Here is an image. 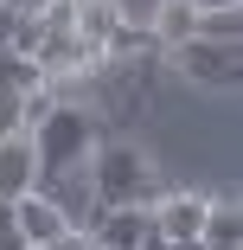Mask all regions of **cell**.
<instances>
[{"instance_id": "8fae6325", "label": "cell", "mask_w": 243, "mask_h": 250, "mask_svg": "<svg viewBox=\"0 0 243 250\" xmlns=\"http://www.w3.org/2000/svg\"><path fill=\"white\" fill-rule=\"evenodd\" d=\"M148 32H154V45H167V52H173V45H186L192 32H199V0H160Z\"/></svg>"}, {"instance_id": "52a82bcc", "label": "cell", "mask_w": 243, "mask_h": 250, "mask_svg": "<svg viewBox=\"0 0 243 250\" xmlns=\"http://www.w3.org/2000/svg\"><path fill=\"white\" fill-rule=\"evenodd\" d=\"M38 186V161L26 135H0V199H26Z\"/></svg>"}, {"instance_id": "d6986e66", "label": "cell", "mask_w": 243, "mask_h": 250, "mask_svg": "<svg viewBox=\"0 0 243 250\" xmlns=\"http://www.w3.org/2000/svg\"><path fill=\"white\" fill-rule=\"evenodd\" d=\"M134 250H167V237H160V231H154V237H148V244H134Z\"/></svg>"}, {"instance_id": "5b68a950", "label": "cell", "mask_w": 243, "mask_h": 250, "mask_svg": "<svg viewBox=\"0 0 243 250\" xmlns=\"http://www.w3.org/2000/svg\"><path fill=\"white\" fill-rule=\"evenodd\" d=\"M32 192L52 199V206L71 218V231H90V218H96V192H90V173H83V167H71V173H45Z\"/></svg>"}, {"instance_id": "ba28073f", "label": "cell", "mask_w": 243, "mask_h": 250, "mask_svg": "<svg viewBox=\"0 0 243 250\" xmlns=\"http://www.w3.org/2000/svg\"><path fill=\"white\" fill-rule=\"evenodd\" d=\"M13 218H19L26 244H52V237H64V231H71V218H64V212H58L45 192H26V199H13Z\"/></svg>"}, {"instance_id": "ac0fdd59", "label": "cell", "mask_w": 243, "mask_h": 250, "mask_svg": "<svg viewBox=\"0 0 243 250\" xmlns=\"http://www.w3.org/2000/svg\"><path fill=\"white\" fill-rule=\"evenodd\" d=\"M167 250H205L199 237H167Z\"/></svg>"}, {"instance_id": "30bf717a", "label": "cell", "mask_w": 243, "mask_h": 250, "mask_svg": "<svg viewBox=\"0 0 243 250\" xmlns=\"http://www.w3.org/2000/svg\"><path fill=\"white\" fill-rule=\"evenodd\" d=\"M199 244H205V250H243V212L230 206V199H205Z\"/></svg>"}, {"instance_id": "7c38bea8", "label": "cell", "mask_w": 243, "mask_h": 250, "mask_svg": "<svg viewBox=\"0 0 243 250\" xmlns=\"http://www.w3.org/2000/svg\"><path fill=\"white\" fill-rule=\"evenodd\" d=\"M0 77H7L13 90H32V83H45V77H38V64H32V58H19V52H7V45H0Z\"/></svg>"}, {"instance_id": "8992f818", "label": "cell", "mask_w": 243, "mask_h": 250, "mask_svg": "<svg viewBox=\"0 0 243 250\" xmlns=\"http://www.w3.org/2000/svg\"><path fill=\"white\" fill-rule=\"evenodd\" d=\"M148 212H154V231H160V237H199L205 192H160Z\"/></svg>"}, {"instance_id": "3957f363", "label": "cell", "mask_w": 243, "mask_h": 250, "mask_svg": "<svg viewBox=\"0 0 243 250\" xmlns=\"http://www.w3.org/2000/svg\"><path fill=\"white\" fill-rule=\"evenodd\" d=\"M173 64H179L186 83H199V90H237V77H243L237 39H199L192 32L186 45H173Z\"/></svg>"}, {"instance_id": "4fadbf2b", "label": "cell", "mask_w": 243, "mask_h": 250, "mask_svg": "<svg viewBox=\"0 0 243 250\" xmlns=\"http://www.w3.org/2000/svg\"><path fill=\"white\" fill-rule=\"evenodd\" d=\"M199 39H237V7H218V13L199 7Z\"/></svg>"}, {"instance_id": "ffe728a7", "label": "cell", "mask_w": 243, "mask_h": 250, "mask_svg": "<svg viewBox=\"0 0 243 250\" xmlns=\"http://www.w3.org/2000/svg\"><path fill=\"white\" fill-rule=\"evenodd\" d=\"M58 7H83V0H58Z\"/></svg>"}, {"instance_id": "277c9868", "label": "cell", "mask_w": 243, "mask_h": 250, "mask_svg": "<svg viewBox=\"0 0 243 250\" xmlns=\"http://www.w3.org/2000/svg\"><path fill=\"white\" fill-rule=\"evenodd\" d=\"M83 237L96 250H134V244L154 237V212L148 206H96V218H90Z\"/></svg>"}, {"instance_id": "7a4b0ae2", "label": "cell", "mask_w": 243, "mask_h": 250, "mask_svg": "<svg viewBox=\"0 0 243 250\" xmlns=\"http://www.w3.org/2000/svg\"><path fill=\"white\" fill-rule=\"evenodd\" d=\"M26 141H32L38 180H45V173H71V167L90 161V147H96V122H90V109H77V103H52V109L26 128Z\"/></svg>"}, {"instance_id": "5bb4252c", "label": "cell", "mask_w": 243, "mask_h": 250, "mask_svg": "<svg viewBox=\"0 0 243 250\" xmlns=\"http://www.w3.org/2000/svg\"><path fill=\"white\" fill-rule=\"evenodd\" d=\"M19 96H26V90H13L7 77H0V135H26V122H19Z\"/></svg>"}, {"instance_id": "9c48e42d", "label": "cell", "mask_w": 243, "mask_h": 250, "mask_svg": "<svg viewBox=\"0 0 243 250\" xmlns=\"http://www.w3.org/2000/svg\"><path fill=\"white\" fill-rule=\"evenodd\" d=\"M115 26H122L115 0H83V7H71V32L83 39V52H90V58H103V45H109Z\"/></svg>"}, {"instance_id": "6da1fadb", "label": "cell", "mask_w": 243, "mask_h": 250, "mask_svg": "<svg viewBox=\"0 0 243 250\" xmlns=\"http://www.w3.org/2000/svg\"><path fill=\"white\" fill-rule=\"evenodd\" d=\"M83 173H90L96 206H154L160 199V173H154V161L141 154L134 141H103L96 135Z\"/></svg>"}, {"instance_id": "9a60e30c", "label": "cell", "mask_w": 243, "mask_h": 250, "mask_svg": "<svg viewBox=\"0 0 243 250\" xmlns=\"http://www.w3.org/2000/svg\"><path fill=\"white\" fill-rule=\"evenodd\" d=\"M0 250H32L26 231H19V218H13V199H0Z\"/></svg>"}, {"instance_id": "e0dca14e", "label": "cell", "mask_w": 243, "mask_h": 250, "mask_svg": "<svg viewBox=\"0 0 243 250\" xmlns=\"http://www.w3.org/2000/svg\"><path fill=\"white\" fill-rule=\"evenodd\" d=\"M0 7H7V13H45L52 0H0Z\"/></svg>"}, {"instance_id": "44dd1931", "label": "cell", "mask_w": 243, "mask_h": 250, "mask_svg": "<svg viewBox=\"0 0 243 250\" xmlns=\"http://www.w3.org/2000/svg\"><path fill=\"white\" fill-rule=\"evenodd\" d=\"M90 250H96V244H90Z\"/></svg>"}, {"instance_id": "2e32d148", "label": "cell", "mask_w": 243, "mask_h": 250, "mask_svg": "<svg viewBox=\"0 0 243 250\" xmlns=\"http://www.w3.org/2000/svg\"><path fill=\"white\" fill-rule=\"evenodd\" d=\"M32 250H90V237H83V231H64V237H52V244H32Z\"/></svg>"}]
</instances>
